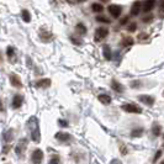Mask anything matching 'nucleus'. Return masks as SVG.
Masks as SVG:
<instances>
[{"label":"nucleus","instance_id":"nucleus-22","mask_svg":"<svg viewBox=\"0 0 164 164\" xmlns=\"http://www.w3.org/2000/svg\"><path fill=\"white\" fill-rule=\"evenodd\" d=\"M13 54H14V49H13L11 47H9V48H8V56H9V57H13Z\"/></svg>","mask_w":164,"mask_h":164},{"label":"nucleus","instance_id":"nucleus-23","mask_svg":"<svg viewBox=\"0 0 164 164\" xmlns=\"http://www.w3.org/2000/svg\"><path fill=\"white\" fill-rule=\"evenodd\" d=\"M139 133H142V130H138V131H133L132 132V136L135 137V136H141Z\"/></svg>","mask_w":164,"mask_h":164},{"label":"nucleus","instance_id":"nucleus-1","mask_svg":"<svg viewBox=\"0 0 164 164\" xmlns=\"http://www.w3.org/2000/svg\"><path fill=\"white\" fill-rule=\"evenodd\" d=\"M121 109H122L123 111H126V112H130V114H141V112H142V109L138 107V106L135 105V104H123V105L121 106Z\"/></svg>","mask_w":164,"mask_h":164},{"label":"nucleus","instance_id":"nucleus-24","mask_svg":"<svg viewBox=\"0 0 164 164\" xmlns=\"http://www.w3.org/2000/svg\"><path fill=\"white\" fill-rule=\"evenodd\" d=\"M138 38H139V40H143V38H147V35H146V33H141V35L138 36Z\"/></svg>","mask_w":164,"mask_h":164},{"label":"nucleus","instance_id":"nucleus-4","mask_svg":"<svg viewBox=\"0 0 164 164\" xmlns=\"http://www.w3.org/2000/svg\"><path fill=\"white\" fill-rule=\"evenodd\" d=\"M109 13L111 14V16H114L115 19H117V18H120V15H121V13H122V8H121L120 5L112 4V5L109 6Z\"/></svg>","mask_w":164,"mask_h":164},{"label":"nucleus","instance_id":"nucleus-20","mask_svg":"<svg viewBox=\"0 0 164 164\" xmlns=\"http://www.w3.org/2000/svg\"><path fill=\"white\" fill-rule=\"evenodd\" d=\"M132 38L131 37H127V38H123V41H122V45L123 46H131L132 45Z\"/></svg>","mask_w":164,"mask_h":164},{"label":"nucleus","instance_id":"nucleus-2","mask_svg":"<svg viewBox=\"0 0 164 164\" xmlns=\"http://www.w3.org/2000/svg\"><path fill=\"white\" fill-rule=\"evenodd\" d=\"M107 35H109V30H107L105 26L98 27L96 31H95V40H96V41H101V40H104Z\"/></svg>","mask_w":164,"mask_h":164},{"label":"nucleus","instance_id":"nucleus-28","mask_svg":"<svg viewBox=\"0 0 164 164\" xmlns=\"http://www.w3.org/2000/svg\"><path fill=\"white\" fill-rule=\"evenodd\" d=\"M163 164H164V163H163Z\"/></svg>","mask_w":164,"mask_h":164},{"label":"nucleus","instance_id":"nucleus-26","mask_svg":"<svg viewBox=\"0 0 164 164\" xmlns=\"http://www.w3.org/2000/svg\"><path fill=\"white\" fill-rule=\"evenodd\" d=\"M0 111H3V106H2V100H0Z\"/></svg>","mask_w":164,"mask_h":164},{"label":"nucleus","instance_id":"nucleus-9","mask_svg":"<svg viewBox=\"0 0 164 164\" xmlns=\"http://www.w3.org/2000/svg\"><path fill=\"white\" fill-rule=\"evenodd\" d=\"M141 6H142V4L139 2H136L131 8V15L132 16H137L139 14V11H141Z\"/></svg>","mask_w":164,"mask_h":164},{"label":"nucleus","instance_id":"nucleus-14","mask_svg":"<svg viewBox=\"0 0 164 164\" xmlns=\"http://www.w3.org/2000/svg\"><path fill=\"white\" fill-rule=\"evenodd\" d=\"M56 138L64 142V141H68V139L70 138V136H69L68 133H64V132H58V133L56 135Z\"/></svg>","mask_w":164,"mask_h":164},{"label":"nucleus","instance_id":"nucleus-10","mask_svg":"<svg viewBox=\"0 0 164 164\" xmlns=\"http://www.w3.org/2000/svg\"><path fill=\"white\" fill-rule=\"evenodd\" d=\"M99 101L101 103V104H104V105H109L110 103H111V98L109 96V95H105V94H101V95H99Z\"/></svg>","mask_w":164,"mask_h":164},{"label":"nucleus","instance_id":"nucleus-5","mask_svg":"<svg viewBox=\"0 0 164 164\" xmlns=\"http://www.w3.org/2000/svg\"><path fill=\"white\" fill-rule=\"evenodd\" d=\"M10 83L13 87H16V88H21L22 87V83H21V79L19 75L16 74H11L10 75Z\"/></svg>","mask_w":164,"mask_h":164},{"label":"nucleus","instance_id":"nucleus-11","mask_svg":"<svg viewBox=\"0 0 164 164\" xmlns=\"http://www.w3.org/2000/svg\"><path fill=\"white\" fill-rule=\"evenodd\" d=\"M103 53H104V57H105L107 61H110V59H111L112 53H111V48H110V46L105 45V46H104V49H103Z\"/></svg>","mask_w":164,"mask_h":164},{"label":"nucleus","instance_id":"nucleus-15","mask_svg":"<svg viewBox=\"0 0 164 164\" xmlns=\"http://www.w3.org/2000/svg\"><path fill=\"white\" fill-rule=\"evenodd\" d=\"M92 10H93L94 13H103V11H104V6H103L101 4L94 3V4L92 5Z\"/></svg>","mask_w":164,"mask_h":164},{"label":"nucleus","instance_id":"nucleus-12","mask_svg":"<svg viewBox=\"0 0 164 164\" xmlns=\"http://www.w3.org/2000/svg\"><path fill=\"white\" fill-rule=\"evenodd\" d=\"M36 85L37 87H42V88H47V87L51 85V80L49 79H41L36 83Z\"/></svg>","mask_w":164,"mask_h":164},{"label":"nucleus","instance_id":"nucleus-17","mask_svg":"<svg viewBox=\"0 0 164 164\" xmlns=\"http://www.w3.org/2000/svg\"><path fill=\"white\" fill-rule=\"evenodd\" d=\"M96 21L104 22V24H110V22H111L110 19H107V18H105V16H98V18H96Z\"/></svg>","mask_w":164,"mask_h":164},{"label":"nucleus","instance_id":"nucleus-13","mask_svg":"<svg viewBox=\"0 0 164 164\" xmlns=\"http://www.w3.org/2000/svg\"><path fill=\"white\" fill-rule=\"evenodd\" d=\"M112 89L117 93H122L123 92V87L121 85V83H119V81L116 80H112Z\"/></svg>","mask_w":164,"mask_h":164},{"label":"nucleus","instance_id":"nucleus-3","mask_svg":"<svg viewBox=\"0 0 164 164\" xmlns=\"http://www.w3.org/2000/svg\"><path fill=\"white\" fill-rule=\"evenodd\" d=\"M32 163L33 164H41L43 160V152L41 149H35L32 153Z\"/></svg>","mask_w":164,"mask_h":164},{"label":"nucleus","instance_id":"nucleus-19","mask_svg":"<svg viewBox=\"0 0 164 164\" xmlns=\"http://www.w3.org/2000/svg\"><path fill=\"white\" fill-rule=\"evenodd\" d=\"M127 30H128L130 32H135V31L137 30V24H135V22L130 24V25H128V27H127Z\"/></svg>","mask_w":164,"mask_h":164},{"label":"nucleus","instance_id":"nucleus-6","mask_svg":"<svg viewBox=\"0 0 164 164\" xmlns=\"http://www.w3.org/2000/svg\"><path fill=\"white\" fill-rule=\"evenodd\" d=\"M154 5H155V0H146V2L143 3L142 9H143L144 13H149L154 8Z\"/></svg>","mask_w":164,"mask_h":164},{"label":"nucleus","instance_id":"nucleus-21","mask_svg":"<svg viewBox=\"0 0 164 164\" xmlns=\"http://www.w3.org/2000/svg\"><path fill=\"white\" fill-rule=\"evenodd\" d=\"M159 132H160V127L158 125H154L153 126V133H154V136H158Z\"/></svg>","mask_w":164,"mask_h":164},{"label":"nucleus","instance_id":"nucleus-27","mask_svg":"<svg viewBox=\"0 0 164 164\" xmlns=\"http://www.w3.org/2000/svg\"><path fill=\"white\" fill-rule=\"evenodd\" d=\"M101 2H104V3H106V2H109V0H101Z\"/></svg>","mask_w":164,"mask_h":164},{"label":"nucleus","instance_id":"nucleus-7","mask_svg":"<svg viewBox=\"0 0 164 164\" xmlns=\"http://www.w3.org/2000/svg\"><path fill=\"white\" fill-rule=\"evenodd\" d=\"M139 101H142V103H144L146 105H153V103H154V98L152 96V95H141L139 98Z\"/></svg>","mask_w":164,"mask_h":164},{"label":"nucleus","instance_id":"nucleus-25","mask_svg":"<svg viewBox=\"0 0 164 164\" xmlns=\"http://www.w3.org/2000/svg\"><path fill=\"white\" fill-rule=\"evenodd\" d=\"M127 20H128V18H125V19H122V20H121V22H120V24H121V25H125V24L127 22Z\"/></svg>","mask_w":164,"mask_h":164},{"label":"nucleus","instance_id":"nucleus-8","mask_svg":"<svg viewBox=\"0 0 164 164\" xmlns=\"http://www.w3.org/2000/svg\"><path fill=\"white\" fill-rule=\"evenodd\" d=\"M22 101H24V98L21 95H15L14 99H13V107L14 109H19L21 105H22Z\"/></svg>","mask_w":164,"mask_h":164},{"label":"nucleus","instance_id":"nucleus-16","mask_svg":"<svg viewBox=\"0 0 164 164\" xmlns=\"http://www.w3.org/2000/svg\"><path fill=\"white\" fill-rule=\"evenodd\" d=\"M22 19H24V21H26V22H30V21H31L30 13H29L27 10H22Z\"/></svg>","mask_w":164,"mask_h":164},{"label":"nucleus","instance_id":"nucleus-18","mask_svg":"<svg viewBox=\"0 0 164 164\" xmlns=\"http://www.w3.org/2000/svg\"><path fill=\"white\" fill-rule=\"evenodd\" d=\"M76 29H78V31H79V32H80L81 35H84V33L87 32V29H85V26H84L83 24H78Z\"/></svg>","mask_w":164,"mask_h":164}]
</instances>
